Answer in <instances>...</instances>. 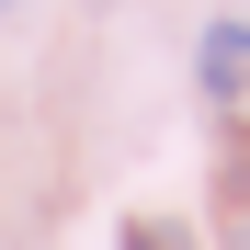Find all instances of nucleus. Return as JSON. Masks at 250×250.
I'll return each mask as SVG.
<instances>
[{
	"label": "nucleus",
	"instance_id": "f257e3e1",
	"mask_svg": "<svg viewBox=\"0 0 250 250\" xmlns=\"http://www.w3.org/2000/svg\"><path fill=\"white\" fill-rule=\"evenodd\" d=\"M193 80H205L216 103H239V91H250V23H205V57H193Z\"/></svg>",
	"mask_w": 250,
	"mask_h": 250
},
{
	"label": "nucleus",
	"instance_id": "f03ea898",
	"mask_svg": "<svg viewBox=\"0 0 250 250\" xmlns=\"http://www.w3.org/2000/svg\"><path fill=\"white\" fill-rule=\"evenodd\" d=\"M125 250H182V239L171 228H125Z\"/></svg>",
	"mask_w": 250,
	"mask_h": 250
},
{
	"label": "nucleus",
	"instance_id": "7ed1b4c3",
	"mask_svg": "<svg viewBox=\"0 0 250 250\" xmlns=\"http://www.w3.org/2000/svg\"><path fill=\"white\" fill-rule=\"evenodd\" d=\"M0 12H12V0H0Z\"/></svg>",
	"mask_w": 250,
	"mask_h": 250
}]
</instances>
